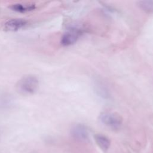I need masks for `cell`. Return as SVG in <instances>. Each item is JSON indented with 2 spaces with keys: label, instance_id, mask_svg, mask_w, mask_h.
Listing matches in <instances>:
<instances>
[{
  "label": "cell",
  "instance_id": "1",
  "mask_svg": "<svg viewBox=\"0 0 153 153\" xmlns=\"http://www.w3.org/2000/svg\"><path fill=\"white\" fill-rule=\"evenodd\" d=\"M17 91L25 95L34 94L38 89V78L33 75H27L23 76L17 83Z\"/></svg>",
  "mask_w": 153,
  "mask_h": 153
},
{
  "label": "cell",
  "instance_id": "2",
  "mask_svg": "<svg viewBox=\"0 0 153 153\" xmlns=\"http://www.w3.org/2000/svg\"><path fill=\"white\" fill-rule=\"evenodd\" d=\"M99 120L103 124L112 130L119 129L123 124L122 117L117 112H102L99 115Z\"/></svg>",
  "mask_w": 153,
  "mask_h": 153
},
{
  "label": "cell",
  "instance_id": "3",
  "mask_svg": "<svg viewBox=\"0 0 153 153\" xmlns=\"http://www.w3.org/2000/svg\"><path fill=\"white\" fill-rule=\"evenodd\" d=\"M83 32H84V30L80 26H72L69 27L61 38V45L68 47L74 44Z\"/></svg>",
  "mask_w": 153,
  "mask_h": 153
},
{
  "label": "cell",
  "instance_id": "4",
  "mask_svg": "<svg viewBox=\"0 0 153 153\" xmlns=\"http://www.w3.org/2000/svg\"><path fill=\"white\" fill-rule=\"evenodd\" d=\"M72 136L77 141L81 142H88L89 140V132L87 127L82 124H75L71 130Z\"/></svg>",
  "mask_w": 153,
  "mask_h": 153
},
{
  "label": "cell",
  "instance_id": "5",
  "mask_svg": "<svg viewBox=\"0 0 153 153\" xmlns=\"http://www.w3.org/2000/svg\"><path fill=\"white\" fill-rule=\"evenodd\" d=\"M29 22L24 19H11L7 20L4 25L5 30L14 32L25 28Z\"/></svg>",
  "mask_w": 153,
  "mask_h": 153
},
{
  "label": "cell",
  "instance_id": "6",
  "mask_svg": "<svg viewBox=\"0 0 153 153\" xmlns=\"http://www.w3.org/2000/svg\"><path fill=\"white\" fill-rule=\"evenodd\" d=\"M93 89L96 95L99 97L105 100H108L111 98L109 90L101 79L96 78L94 80Z\"/></svg>",
  "mask_w": 153,
  "mask_h": 153
},
{
  "label": "cell",
  "instance_id": "7",
  "mask_svg": "<svg viewBox=\"0 0 153 153\" xmlns=\"http://www.w3.org/2000/svg\"><path fill=\"white\" fill-rule=\"evenodd\" d=\"M9 8L14 11L25 13L35 10L36 7L34 3H15L10 5Z\"/></svg>",
  "mask_w": 153,
  "mask_h": 153
},
{
  "label": "cell",
  "instance_id": "8",
  "mask_svg": "<svg viewBox=\"0 0 153 153\" xmlns=\"http://www.w3.org/2000/svg\"><path fill=\"white\" fill-rule=\"evenodd\" d=\"M94 139L96 144L102 151L106 152L109 150L111 146V140L108 137L104 134L97 133L94 135Z\"/></svg>",
  "mask_w": 153,
  "mask_h": 153
},
{
  "label": "cell",
  "instance_id": "9",
  "mask_svg": "<svg viewBox=\"0 0 153 153\" xmlns=\"http://www.w3.org/2000/svg\"><path fill=\"white\" fill-rule=\"evenodd\" d=\"M139 7L148 13H153V1H140L137 2Z\"/></svg>",
  "mask_w": 153,
  "mask_h": 153
},
{
  "label": "cell",
  "instance_id": "10",
  "mask_svg": "<svg viewBox=\"0 0 153 153\" xmlns=\"http://www.w3.org/2000/svg\"><path fill=\"white\" fill-rule=\"evenodd\" d=\"M13 100L9 95H0V109H6L9 108L12 104Z\"/></svg>",
  "mask_w": 153,
  "mask_h": 153
}]
</instances>
